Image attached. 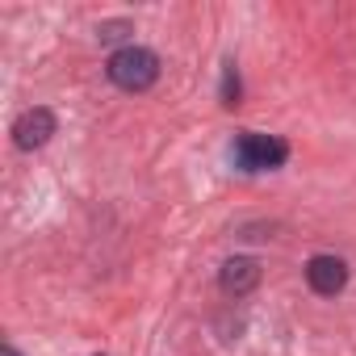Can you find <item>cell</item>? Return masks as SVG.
Segmentation results:
<instances>
[{"instance_id": "6", "label": "cell", "mask_w": 356, "mask_h": 356, "mask_svg": "<svg viewBox=\"0 0 356 356\" xmlns=\"http://www.w3.org/2000/svg\"><path fill=\"white\" fill-rule=\"evenodd\" d=\"M239 72H235V63H227L222 67V105H239Z\"/></svg>"}, {"instance_id": "2", "label": "cell", "mask_w": 356, "mask_h": 356, "mask_svg": "<svg viewBox=\"0 0 356 356\" xmlns=\"http://www.w3.org/2000/svg\"><path fill=\"white\" fill-rule=\"evenodd\" d=\"M285 159H289V147H285V138H277V134H256V130H248V134L235 138V168H239V172H273V168H281Z\"/></svg>"}, {"instance_id": "3", "label": "cell", "mask_w": 356, "mask_h": 356, "mask_svg": "<svg viewBox=\"0 0 356 356\" xmlns=\"http://www.w3.org/2000/svg\"><path fill=\"white\" fill-rule=\"evenodd\" d=\"M51 134H55V113L51 109H26L17 122H13V143L22 147V151H38L42 143H51Z\"/></svg>"}, {"instance_id": "5", "label": "cell", "mask_w": 356, "mask_h": 356, "mask_svg": "<svg viewBox=\"0 0 356 356\" xmlns=\"http://www.w3.org/2000/svg\"><path fill=\"white\" fill-rule=\"evenodd\" d=\"M218 281H222V289L235 293V298H239V293H252V289L260 285V264H256L252 256H235V260L222 264Z\"/></svg>"}, {"instance_id": "4", "label": "cell", "mask_w": 356, "mask_h": 356, "mask_svg": "<svg viewBox=\"0 0 356 356\" xmlns=\"http://www.w3.org/2000/svg\"><path fill=\"white\" fill-rule=\"evenodd\" d=\"M306 281H310L314 293L335 298V293L348 285V264H343L339 256H310V260H306Z\"/></svg>"}, {"instance_id": "1", "label": "cell", "mask_w": 356, "mask_h": 356, "mask_svg": "<svg viewBox=\"0 0 356 356\" xmlns=\"http://www.w3.org/2000/svg\"><path fill=\"white\" fill-rule=\"evenodd\" d=\"M105 72H109V80H113L118 88H126V92H147V88L159 80V59H155V51H147V47H122V51L109 55Z\"/></svg>"}, {"instance_id": "7", "label": "cell", "mask_w": 356, "mask_h": 356, "mask_svg": "<svg viewBox=\"0 0 356 356\" xmlns=\"http://www.w3.org/2000/svg\"><path fill=\"white\" fill-rule=\"evenodd\" d=\"M5 356H17V352H13V348H5Z\"/></svg>"}]
</instances>
